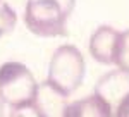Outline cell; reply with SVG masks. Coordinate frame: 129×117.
<instances>
[{"instance_id":"12","label":"cell","mask_w":129,"mask_h":117,"mask_svg":"<svg viewBox=\"0 0 129 117\" xmlns=\"http://www.w3.org/2000/svg\"><path fill=\"white\" fill-rule=\"evenodd\" d=\"M4 107H5V103L0 100V117H4Z\"/></svg>"},{"instance_id":"9","label":"cell","mask_w":129,"mask_h":117,"mask_svg":"<svg viewBox=\"0 0 129 117\" xmlns=\"http://www.w3.org/2000/svg\"><path fill=\"white\" fill-rule=\"evenodd\" d=\"M115 67L129 72V29L120 31L117 57H115Z\"/></svg>"},{"instance_id":"13","label":"cell","mask_w":129,"mask_h":117,"mask_svg":"<svg viewBox=\"0 0 129 117\" xmlns=\"http://www.w3.org/2000/svg\"><path fill=\"white\" fill-rule=\"evenodd\" d=\"M0 2H2V0H0Z\"/></svg>"},{"instance_id":"11","label":"cell","mask_w":129,"mask_h":117,"mask_svg":"<svg viewBox=\"0 0 129 117\" xmlns=\"http://www.w3.org/2000/svg\"><path fill=\"white\" fill-rule=\"evenodd\" d=\"M114 117H129V97L120 103L119 107H117V110H115V114H114Z\"/></svg>"},{"instance_id":"6","label":"cell","mask_w":129,"mask_h":117,"mask_svg":"<svg viewBox=\"0 0 129 117\" xmlns=\"http://www.w3.org/2000/svg\"><path fill=\"white\" fill-rule=\"evenodd\" d=\"M67 98V95H64L48 81H45L38 84L36 97L31 105L36 108L40 117H66V110L69 107Z\"/></svg>"},{"instance_id":"2","label":"cell","mask_w":129,"mask_h":117,"mask_svg":"<svg viewBox=\"0 0 129 117\" xmlns=\"http://www.w3.org/2000/svg\"><path fill=\"white\" fill-rule=\"evenodd\" d=\"M86 76V62L81 50L74 45H60L53 52L48 64V81L64 95L71 97L83 84Z\"/></svg>"},{"instance_id":"1","label":"cell","mask_w":129,"mask_h":117,"mask_svg":"<svg viewBox=\"0 0 129 117\" xmlns=\"http://www.w3.org/2000/svg\"><path fill=\"white\" fill-rule=\"evenodd\" d=\"M74 5L76 0H26L24 24L41 38L67 36V21Z\"/></svg>"},{"instance_id":"3","label":"cell","mask_w":129,"mask_h":117,"mask_svg":"<svg viewBox=\"0 0 129 117\" xmlns=\"http://www.w3.org/2000/svg\"><path fill=\"white\" fill-rule=\"evenodd\" d=\"M36 79L28 66L10 60L0 66V100L10 108L31 105L38 91Z\"/></svg>"},{"instance_id":"10","label":"cell","mask_w":129,"mask_h":117,"mask_svg":"<svg viewBox=\"0 0 129 117\" xmlns=\"http://www.w3.org/2000/svg\"><path fill=\"white\" fill-rule=\"evenodd\" d=\"M9 117H40V114L36 112V108L33 105H26V107L12 108Z\"/></svg>"},{"instance_id":"8","label":"cell","mask_w":129,"mask_h":117,"mask_svg":"<svg viewBox=\"0 0 129 117\" xmlns=\"http://www.w3.org/2000/svg\"><path fill=\"white\" fill-rule=\"evenodd\" d=\"M17 24V14L7 2H0V38L14 31Z\"/></svg>"},{"instance_id":"5","label":"cell","mask_w":129,"mask_h":117,"mask_svg":"<svg viewBox=\"0 0 129 117\" xmlns=\"http://www.w3.org/2000/svg\"><path fill=\"white\" fill-rule=\"evenodd\" d=\"M120 31L112 26H100L89 38V55L103 66H115Z\"/></svg>"},{"instance_id":"7","label":"cell","mask_w":129,"mask_h":117,"mask_svg":"<svg viewBox=\"0 0 129 117\" xmlns=\"http://www.w3.org/2000/svg\"><path fill=\"white\" fill-rule=\"evenodd\" d=\"M66 117H114V112L98 95L93 93L89 97L69 102Z\"/></svg>"},{"instance_id":"4","label":"cell","mask_w":129,"mask_h":117,"mask_svg":"<svg viewBox=\"0 0 129 117\" xmlns=\"http://www.w3.org/2000/svg\"><path fill=\"white\" fill-rule=\"evenodd\" d=\"M95 95H98L115 114L117 107L129 97V72L114 69L103 74L95 84Z\"/></svg>"}]
</instances>
